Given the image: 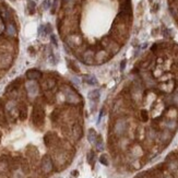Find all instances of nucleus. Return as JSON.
<instances>
[{
  "instance_id": "obj_26",
  "label": "nucleus",
  "mask_w": 178,
  "mask_h": 178,
  "mask_svg": "<svg viewBox=\"0 0 178 178\" xmlns=\"http://www.w3.org/2000/svg\"><path fill=\"white\" fill-rule=\"evenodd\" d=\"M149 1H153V0H149Z\"/></svg>"
},
{
  "instance_id": "obj_11",
  "label": "nucleus",
  "mask_w": 178,
  "mask_h": 178,
  "mask_svg": "<svg viewBox=\"0 0 178 178\" xmlns=\"http://www.w3.org/2000/svg\"><path fill=\"white\" fill-rule=\"evenodd\" d=\"M72 133H73V136H74V138H76L77 140L81 139L82 134H83V131H82V127L80 126L79 124H76L74 126H73V128H72Z\"/></svg>"
},
{
  "instance_id": "obj_1",
  "label": "nucleus",
  "mask_w": 178,
  "mask_h": 178,
  "mask_svg": "<svg viewBox=\"0 0 178 178\" xmlns=\"http://www.w3.org/2000/svg\"><path fill=\"white\" fill-rule=\"evenodd\" d=\"M44 118H45V113H44V109L41 105L36 104L34 106L33 109V113H32V120H33V124L35 126H42L44 124Z\"/></svg>"
},
{
  "instance_id": "obj_4",
  "label": "nucleus",
  "mask_w": 178,
  "mask_h": 178,
  "mask_svg": "<svg viewBox=\"0 0 178 178\" xmlns=\"http://www.w3.org/2000/svg\"><path fill=\"white\" fill-rule=\"evenodd\" d=\"M25 87H26V91L30 96H35L38 93V84L35 82V80H30Z\"/></svg>"
},
{
  "instance_id": "obj_20",
  "label": "nucleus",
  "mask_w": 178,
  "mask_h": 178,
  "mask_svg": "<svg viewBox=\"0 0 178 178\" xmlns=\"http://www.w3.org/2000/svg\"><path fill=\"white\" fill-rule=\"evenodd\" d=\"M43 9L44 10H47V9H49L50 8V5H51V3H50V0H45L44 2H43Z\"/></svg>"
},
{
  "instance_id": "obj_5",
  "label": "nucleus",
  "mask_w": 178,
  "mask_h": 178,
  "mask_svg": "<svg viewBox=\"0 0 178 178\" xmlns=\"http://www.w3.org/2000/svg\"><path fill=\"white\" fill-rule=\"evenodd\" d=\"M127 129V124L125 120H118L117 122H116V125L114 127V130H115V133L118 134V136H121V134H124L125 131Z\"/></svg>"
},
{
  "instance_id": "obj_21",
  "label": "nucleus",
  "mask_w": 178,
  "mask_h": 178,
  "mask_svg": "<svg viewBox=\"0 0 178 178\" xmlns=\"http://www.w3.org/2000/svg\"><path fill=\"white\" fill-rule=\"evenodd\" d=\"M141 118H142L143 121H146L149 118V115H148V112L146 110H141Z\"/></svg>"
},
{
  "instance_id": "obj_16",
  "label": "nucleus",
  "mask_w": 178,
  "mask_h": 178,
  "mask_svg": "<svg viewBox=\"0 0 178 178\" xmlns=\"http://www.w3.org/2000/svg\"><path fill=\"white\" fill-rule=\"evenodd\" d=\"M95 145H96V149L99 151H102L104 149L103 146V140H102V137L101 136H97V139L95 141Z\"/></svg>"
},
{
  "instance_id": "obj_10",
  "label": "nucleus",
  "mask_w": 178,
  "mask_h": 178,
  "mask_svg": "<svg viewBox=\"0 0 178 178\" xmlns=\"http://www.w3.org/2000/svg\"><path fill=\"white\" fill-rule=\"evenodd\" d=\"M82 80H83L84 83H87V84H89V85H96L97 83H99V82H97V79H96L94 76H91V74H85V76H83Z\"/></svg>"
},
{
  "instance_id": "obj_15",
  "label": "nucleus",
  "mask_w": 178,
  "mask_h": 178,
  "mask_svg": "<svg viewBox=\"0 0 178 178\" xmlns=\"http://www.w3.org/2000/svg\"><path fill=\"white\" fill-rule=\"evenodd\" d=\"M55 140H56V136L54 133H47L45 137V143L47 146H51Z\"/></svg>"
},
{
  "instance_id": "obj_23",
  "label": "nucleus",
  "mask_w": 178,
  "mask_h": 178,
  "mask_svg": "<svg viewBox=\"0 0 178 178\" xmlns=\"http://www.w3.org/2000/svg\"><path fill=\"white\" fill-rule=\"evenodd\" d=\"M126 62H127L126 60H122L121 62H120V70H121V71L125 70V68H126Z\"/></svg>"
},
{
  "instance_id": "obj_13",
  "label": "nucleus",
  "mask_w": 178,
  "mask_h": 178,
  "mask_svg": "<svg viewBox=\"0 0 178 178\" xmlns=\"http://www.w3.org/2000/svg\"><path fill=\"white\" fill-rule=\"evenodd\" d=\"M97 139V133L94 129H90L89 132H88V140L89 142L92 143V144H95V141Z\"/></svg>"
},
{
  "instance_id": "obj_25",
  "label": "nucleus",
  "mask_w": 178,
  "mask_h": 178,
  "mask_svg": "<svg viewBox=\"0 0 178 178\" xmlns=\"http://www.w3.org/2000/svg\"><path fill=\"white\" fill-rule=\"evenodd\" d=\"M72 174H73V175H74V176H78V171L76 170V171H73V173H72Z\"/></svg>"
},
{
  "instance_id": "obj_18",
  "label": "nucleus",
  "mask_w": 178,
  "mask_h": 178,
  "mask_svg": "<svg viewBox=\"0 0 178 178\" xmlns=\"http://www.w3.org/2000/svg\"><path fill=\"white\" fill-rule=\"evenodd\" d=\"M45 97L47 99V101L50 102V103H53V101H54V99H55L54 94L51 93L50 91H46V92H45Z\"/></svg>"
},
{
  "instance_id": "obj_7",
  "label": "nucleus",
  "mask_w": 178,
  "mask_h": 178,
  "mask_svg": "<svg viewBox=\"0 0 178 178\" xmlns=\"http://www.w3.org/2000/svg\"><path fill=\"white\" fill-rule=\"evenodd\" d=\"M12 64V56L10 54H2L0 56V67L1 68H9Z\"/></svg>"
},
{
  "instance_id": "obj_19",
  "label": "nucleus",
  "mask_w": 178,
  "mask_h": 178,
  "mask_svg": "<svg viewBox=\"0 0 178 178\" xmlns=\"http://www.w3.org/2000/svg\"><path fill=\"white\" fill-rule=\"evenodd\" d=\"M100 162H101L103 165H105V166H107V165L109 164V162H108V158H107V156H106L105 154L101 155V157H100Z\"/></svg>"
},
{
  "instance_id": "obj_2",
  "label": "nucleus",
  "mask_w": 178,
  "mask_h": 178,
  "mask_svg": "<svg viewBox=\"0 0 178 178\" xmlns=\"http://www.w3.org/2000/svg\"><path fill=\"white\" fill-rule=\"evenodd\" d=\"M66 100L69 104H79L81 102V97H80V95L77 93V92L69 89L66 93Z\"/></svg>"
},
{
  "instance_id": "obj_3",
  "label": "nucleus",
  "mask_w": 178,
  "mask_h": 178,
  "mask_svg": "<svg viewBox=\"0 0 178 178\" xmlns=\"http://www.w3.org/2000/svg\"><path fill=\"white\" fill-rule=\"evenodd\" d=\"M53 161L49 155H45L44 157H43L42 159V169L44 173H50V171L53 170Z\"/></svg>"
},
{
  "instance_id": "obj_14",
  "label": "nucleus",
  "mask_w": 178,
  "mask_h": 178,
  "mask_svg": "<svg viewBox=\"0 0 178 178\" xmlns=\"http://www.w3.org/2000/svg\"><path fill=\"white\" fill-rule=\"evenodd\" d=\"M18 109H19V116H20V118H21L22 120H24V119L26 118V116H27V108H26V106L24 105V104H21Z\"/></svg>"
},
{
  "instance_id": "obj_12",
  "label": "nucleus",
  "mask_w": 178,
  "mask_h": 178,
  "mask_svg": "<svg viewBox=\"0 0 178 178\" xmlns=\"http://www.w3.org/2000/svg\"><path fill=\"white\" fill-rule=\"evenodd\" d=\"M88 96H89V99H90L91 101H94V102L99 101L100 96H101L100 90H92V91H90L89 94H88Z\"/></svg>"
},
{
  "instance_id": "obj_17",
  "label": "nucleus",
  "mask_w": 178,
  "mask_h": 178,
  "mask_svg": "<svg viewBox=\"0 0 178 178\" xmlns=\"http://www.w3.org/2000/svg\"><path fill=\"white\" fill-rule=\"evenodd\" d=\"M35 7H36V4H35L34 1H28L27 2V9H28L31 14H33L35 12Z\"/></svg>"
},
{
  "instance_id": "obj_8",
  "label": "nucleus",
  "mask_w": 178,
  "mask_h": 178,
  "mask_svg": "<svg viewBox=\"0 0 178 178\" xmlns=\"http://www.w3.org/2000/svg\"><path fill=\"white\" fill-rule=\"evenodd\" d=\"M4 31H5V34H7L9 37H15L16 36V27H15L13 22L9 21L7 24H5Z\"/></svg>"
},
{
  "instance_id": "obj_22",
  "label": "nucleus",
  "mask_w": 178,
  "mask_h": 178,
  "mask_svg": "<svg viewBox=\"0 0 178 178\" xmlns=\"http://www.w3.org/2000/svg\"><path fill=\"white\" fill-rule=\"evenodd\" d=\"M57 7H58V0H54V3H53V7H51V13L53 14L56 13Z\"/></svg>"
},
{
  "instance_id": "obj_9",
  "label": "nucleus",
  "mask_w": 178,
  "mask_h": 178,
  "mask_svg": "<svg viewBox=\"0 0 178 178\" xmlns=\"http://www.w3.org/2000/svg\"><path fill=\"white\" fill-rule=\"evenodd\" d=\"M25 74L30 80H37L42 77V72L37 69H30L28 71H26Z\"/></svg>"
},
{
  "instance_id": "obj_6",
  "label": "nucleus",
  "mask_w": 178,
  "mask_h": 178,
  "mask_svg": "<svg viewBox=\"0 0 178 178\" xmlns=\"http://www.w3.org/2000/svg\"><path fill=\"white\" fill-rule=\"evenodd\" d=\"M56 84H57L56 79L49 77V78H47L46 80H44V82H43L42 87H43V89H44L45 91H51L55 87H56Z\"/></svg>"
},
{
  "instance_id": "obj_24",
  "label": "nucleus",
  "mask_w": 178,
  "mask_h": 178,
  "mask_svg": "<svg viewBox=\"0 0 178 178\" xmlns=\"http://www.w3.org/2000/svg\"><path fill=\"white\" fill-rule=\"evenodd\" d=\"M50 39H51V43H53L55 46L58 45V44H57V41H56V36H55V35H51V36H50Z\"/></svg>"
}]
</instances>
